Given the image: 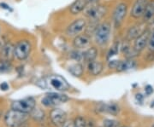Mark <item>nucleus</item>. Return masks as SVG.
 Instances as JSON below:
<instances>
[{"label": "nucleus", "instance_id": "nucleus-1", "mask_svg": "<svg viewBox=\"0 0 154 127\" xmlns=\"http://www.w3.org/2000/svg\"><path fill=\"white\" fill-rule=\"evenodd\" d=\"M37 85L43 90H53L56 91H66L70 88L69 84L61 75L52 74L39 79Z\"/></svg>", "mask_w": 154, "mask_h": 127}, {"label": "nucleus", "instance_id": "nucleus-2", "mask_svg": "<svg viewBox=\"0 0 154 127\" xmlns=\"http://www.w3.org/2000/svg\"><path fill=\"white\" fill-rule=\"evenodd\" d=\"M111 34V24L109 22L99 23L94 34V41L99 46H105L109 43Z\"/></svg>", "mask_w": 154, "mask_h": 127}, {"label": "nucleus", "instance_id": "nucleus-3", "mask_svg": "<svg viewBox=\"0 0 154 127\" xmlns=\"http://www.w3.org/2000/svg\"><path fill=\"white\" fill-rule=\"evenodd\" d=\"M29 114L22 113L20 111L12 109L9 110L5 115L4 121L7 127H17L22 123L27 121Z\"/></svg>", "mask_w": 154, "mask_h": 127}, {"label": "nucleus", "instance_id": "nucleus-4", "mask_svg": "<svg viewBox=\"0 0 154 127\" xmlns=\"http://www.w3.org/2000/svg\"><path fill=\"white\" fill-rule=\"evenodd\" d=\"M107 7L100 4H89L85 9L84 16L89 19V21L93 22H99L105 16L107 13Z\"/></svg>", "mask_w": 154, "mask_h": 127}, {"label": "nucleus", "instance_id": "nucleus-5", "mask_svg": "<svg viewBox=\"0 0 154 127\" xmlns=\"http://www.w3.org/2000/svg\"><path fill=\"white\" fill-rule=\"evenodd\" d=\"M32 50V44L28 39H21L15 44L14 56L18 61H25L28 59Z\"/></svg>", "mask_w": 154, "mask_h": 127}, {"label": "nucleus", "instance_id": "nucleus-6", "mask_svg": "<svg viewBox=\"0 0 154 127\" xmlns=\"http://www.w3.org/2000/svg\"><path fill=\"white\" fill-rule=\"evenodd\" d=\"M36 102L33 97H27L24 99L14 101L11 104V108L15 110L20 111L22 113L30 114L35 108Z\"/></svg>", "mask_w": 154, "mask_h": 127}, {"label": "nucleus", "instance_id": "nucleus-7", "mask_svg": "<svg viewBox=\"0 0 154 127\" xmlns=\"http://www.w3.org/2000/svg\"><path fill=\"white\" fill-rule=\"evenodd\" d=\"M88 22L84 18H78L74 22H72L65 30V34L68 37H75L81 34L82 32H85Z\"/></svg>", "mask_w": 154, "mask_h": 127}, {"label": "nucleus", "instance_id": "nucleus-8", "mask_svg": "<svg viewBox=\"0 0 154 127\" xmlns=\"http://www.w3.org/2000/svg\"><path fill=\"white\" fill-rule=\"evenodd\" d=\"M69 100V97L66 95L57 93V92H50L45 95L44 98L42 99V104L45 107H52L57 106L66 102Z\"/></svg>", "mask_w": 154, "mask_h": 127}, {"label": "nucleus", "instance_id": "nucleus-9", "mask_svg": "<svg viewBox=\"0 0 154 127\" xmlns=\"http://www.w3.org/2000/svg\"><path fill=\"white\" fill-rule=\"evenodd\" d=\"M128 4L124 2L119 3L116 6L115 10L112 14V21L116 28H119L122 24L128 14Z\"/></svg>", "mask_w": 154, "mask_h": 127}, {"label": "nucleus", "instance_id": "nucleus-10", "mask_svg": "<svg viewBox=\"0 0 154 127\" xmlns=\"http://www.w3.org/2000/svg\"><path fill=\"white\" fill-rule=\"evenodd\" d=\"M149 0H134L130 10V16L133 19L139 20L141 19L146 10V8L148 4Z\"/></svg>", "mask_w": 154, "mask_h": 127}, {"label": "nucleus", "instance_id": "nucleus-11", "mask_svg": "<svg viewBox=\"0 0 154 127\" xmlns=\"http://www.w3.org/2000/svg\"><path fill=\"white\" fill-rule=\"evenodd\" d=\"M147 28H149L148 25L143 22L135 24V25H133L128 29L125 39L128 40V41H134L137 37H139L141 33H143L144 31H146Z\"/></svg>", "mask_w": 154, "mask_h": 127}, {"label": "nucleus", "instance_id": "nucleus-12", "mask_svg": "<svg viewBox=\"0 0 154 127\" xmlns=\"http://www.w3.org/2000/svg\"><path fill=\"white\" fill-rule=\"evenodd\" d=\"M150 33H151V29L149 28L146 31H144L143 33H141L139 37H137L136 39L134 40L133 48L136 50L137 52L141 53L146 48H147Z\"/></svg>", "mask_w": 154, "mask_h": 127}, {"label": "nucleus", "instance_id": "nucleus-13", "mask_svg": "<svg viewBox=\"0 0 154 127\" xmlns=\"http://www.w3.org/2000/svg\"><path fill=\"white\" fill-rule=\"evenodd\" d=\"M91 44H92L91 37L85 33H81L75 37H74L73 42H72L74 48H75L77 50L88 49V47L91 46Z\"/></svg>", "mask_w": 154, "mask_h": 127}, {"label": "nucleus", "instance_id": "nucleus-14", "mask_svg": "<svg viewBox=\"0 0 154 127\" xmlns=\"http://www.w3.org/2000/svg\"><path fill=\"white\" fill-rule=\"evenodd\" d=\"M50 119L53 125L57 127H61L67 120V114L62 109H52L50 114Z\"/></svg>", "mask_w": 154, "mask_h": 127}, {"label": "nucleus", "instance_id": "nucleus-15", "mask_svg": "<svg viewBox=\"0 0 154 127\" xmlns=\"http://www.w3.org/2000/svg\"><path fill=\"white\" fill-rule=\"evenodd\" d=\"M97 110L100 113H105L111 115H117L120 112L119 107L115 103H104L101 102L97 105Z\"/></svg>", "mask_w": 154, "mask_h": 127}, {"label": "nucleus", "instance_id": "nucleus-16", "mask_svg": "<svg viewBox=\"0 0 154 127\" xmlns=\"http://www.w3.org/2000/svg\"><path fill=\"white\" fill-rule=\"evenodd\" d=\"M14 48L15 45L11 42H6L0 48V56L1 59L11 61L14 56Z\"/></svg>", "mask_w": 154, "mask_h": 127}, {"label": "nucleus", "instance_id": "nucleus-17", "mask_svg": "<svg viewBox=\"0 0 154 127\" xmlns=\"http://www.w3.org/2000/svg\"><path fill=\"white\" fill-rule=\"evenodd\" d=\"M137 67V61L134 58H126L123 61H119L118 66L116 67V72H122L132 70Z\"/></svg>", "mask_w": 154, "mask_h": 127}, {"label": "nucleus", "instance_id": "nucleus-18", "mask_svg": "<svg viewBox=\"0 0 154 127\" xmlns=\"http://www.w3.org/2000/svg\"><path fill=\"white\" fill-rule=\"evenodd\" d=\"M88 6L87 0H75L69 6V12L73 16H77L85 10Z\"/></svg>", "mask_w": 154, "mask_h": 127}, {"label": "nucleus", "instance_id": "nucleus-19", "mask_svg": "<svg viewBox=\"0 0 154 127\" xmlns=\"http://www.w3.org/2000/svg\"><path fill=\"white\" fill-rule=\"evenodd\" d=\"M104 69V65L101 61H93L88 62V70L93 76L99 75Z\"/></svg>", "mask_w": 154, "mask_h": 127}, {"label": "nucleus", "instance_id": "nucleus-20", "mask_svg": "<svg viewBox=\"0 0 154 127\" xmlns=\"http://www.w3.org/2000/svg\"><path fill=\"white\" fill-rule=\"evenodd\" d=\"M99 54V50L95 46H90L88 47L85 51H83V61L87 63L90 61H95Z\"/></svg>", "mask_w": 154, "mask_h": 127}, {"label": "nucleus", "instance_id": "nucleus-21", "mask_svg": "<svg viewBox=\"0 0 154 127\" xmlns=\"http://www.w3.org/2000/svg\"><path fill=\"white\" fill-rule=\"evenodd\" d=\"M154 17V0H149L148 4L146 8V10L144 12L142 16V22L145 23H148Z\"/></svg>", "mask_w": 154, "mask_h": 127}, {"label": "nucleus", "instance_id": "nucleus-22", "mask_svg": "<svg viewBox=\"0 0 154 127\" xmlns=\"http://www.w3.org/2000/svg\"><path fill=\"white\" fill-rule=\"evenodd\" d=\"M69 72L71 73L74 77H81L83 74L84 72V67H83L82 64L80 62H77L75 64H72L69 66Z\"/></svg>", "mask_w": 154, "mask_h": 127}, {"label": "nucleus", "instance_id": "nucleus-23", "mask_svg": "<svg viewBox=\"0 0 154 127\" xmlns=\"http://www.w3.org/2000/svg\"><path fill=\"white\" fill-rule=\"evenodd\" d=\"M12 68H13V65L11 63V61L0 59V74L11 72Z\"/></svg>", "mask_w": 154, "mask_h": 127}, {"label": "nucleus", "instance_id": "nucleus-24", "mask_svg": "<svg viewBox=\"0 0 154 127\" xmlns=\"http://www.w3.org/2000/svg\"><path fill=\"white\" fill-rule=\"evenodd\" d=\"M30 115H31V118H33L34 120L40 121L45 118V113L44 111H42L41 109L34 108L33 111L30 113Z\"/></svg>", "mask_w": 154, "mask_h": 127}, {"label": "nucleus", "instance_id": "nucleus-25", "mask_svg": "<svg viewBox=\"0 0 154 127\" xmlns=\"http://www.w3.org/2000/svg\"><path fill=\"white\" fill-rule=\"evenodd\" d=\"M69 57L73 59V60H75V61H76L77 62H81L82 61H83V52L82 51H80L79 50H72L70 51V53H69Z\"/></svg>", "mask_w": 154, "mask_h": 127}, {"label": "nucleus", "instance_id": "nucleus-26", "mask_svg": "<svg viewBox=\"0 0 154 127\" xmlns=\"http://www.w3.org/2000/svg\"><path fill=\"white\" fill-rule=\"evenodd\" d=\"M119 50H120V44H119V42H116L112 45V47H110V49L109 50V52L107 54L108 55H107V59H110L112 56L116 55Z\"/></svg>", "mask_w": 154, "mask_h": 127}, {"label": "nucleus", "instance_id": "nucleus-27", "mask_svg": "<svg viewBox=\"0 0 154 127\" xmlns=\"http://www.w3.org/2000/svg\"><path fill=\"white\" fill-rule=\"evenodd\" d=\"M74 125H75V127H87L88 122L84 117L78 116L75 119Z\"/></svg>", "mask_w": 154, "mask_h": 127}, {"label": "nucleus", "instance_id": "nucleus-28", "mask_svg": "<svg viewBox=\"0 0 154 127\" xmlns=\"http://www.w3.org/2000/svg\"><path fill=\"white\" fill-rule=\"evenodd\" d=\"M104 127H120V123L114 120H104Z\"/></svg>", "mask_w": 154, "mask_h": 127}, {"label": "nucleus", "instance_id": "nucleus-29", "mask_svg": "<svg viewBox=\"0 0 154 127\" xmlns=\"http://www.w3.org/2000/svg\"><path fill=\"white\" fill-rule=\"evenodd\" d=\"M147 48L150 51L154 52V28L153 30H151L150 33V37H149L148 44H147Z\"/></svg>", "mask_w": 154, "mask_h": 127}, {"label": "nucleus", "instance_id": "nucleus-30", "mask_svg": "<svg viewBox=\"0 0 154 127\" xmlns=\"http://www.w3.org/2000/svg\"><path fill=\"white\" fill-rule=\"evenodd\" d=\"M118 63H119V61L117 60H110L108 62V67L110 69H116Z\"/></svg>", "mask_w": 154, "mask_h": 127}, {"label": "nucleus", "instance_id": "nucleus-31", "mask_svg": "<svg viewBox=\"0 0 154 127\" xmlns=\"http://www.w3.org/2000/svg\"><path fill=\"white\" fill-rule=\"evenodd\" d=\"M145 92H146V94L147 95V96L151 95L153 92V87H152V85H150V84H147V85L145 87Z\"/></svg>", "mask_w": 154, "mask_h": 127}, {"label": "nucleus", "instance_id": "nucleus-32", "mask_svg": "<svg viewBox=\"0 0 154 127\" xmlns=\"http://www.w3.org/2000/svg\"><path fill=\"white\" fill-rule=\"evenodd\" d=\"M61 127H75V125H74V120H66L64 122V124Z\"/></svg>", "mask_w": 154, "mask_h": 127}, {"label": "nucleus", "instance_id": "nucleus-33", "mask_svg": "<svg viewBox=\"0 0 154 127\" xmlns=\"http://www.w3.org/2000/svg\"><path fill=\"white\" fill-rule=\"evenodd\" d=\"M0 7H1L2 9H4V10H6L12 11V9L11 8V6L8 5L5 3H0Z\"/></svg>", "mask_w": 154, "mask_h": 127}, {"label": "nucleus", "instance_id": "nucleus-34", "mask_svg": "<svg viewBox=\"0 0 154 127\" xmlns=\"http://www.w3.org/2000/svg\"><path fill=\"white\" fill-rule=\"evenodd\" d=\"M0 88L2 90H4V91H6L8 89H9V84L6 83V82H4V83H2L0 84Z\"/></svg>", "mask_w": 154, "mask_h": 127}, {"label": "nucleus", "instance_id": "nucleus-35", "mask_svg": "<svg viewBox=\"0 0 154 127\" xmlns=\"http://www.w3.org/2000/svg\"><path fill=\"white\" fill-rule=\"evenodd\" d=\"M135 98H136V100H137L139 102H142L144 100V96H142L141 94H136V96H135Z\"/></svg>", "mask_w": 154, "mask_h": 127}, {"label": "nucleus", "instance_id": "nucleus-36", "mask_svg": "<svg viewBox=\"0 0 154 127\" xmlns=\"http://www.w3.org/2000/svg\"><path fill=\"white\" fill-rule=\"evenodd\" d=\"M87 127H97L95 122L93 120H90L89 121H88V125H87Z\"/></svg>", "mask_w": 154, "mask_h": 127}, {"label": "nucleus", "instance_id": "nucleus-37", "mask_svg": "<svg viewBox=\"0 0 154 127\" xmlns=\"http://www.w3.org/2000/svg\"><path fill=\"white\" fill-rule=\"evenodd\" d=\"M87 1H88V5L99 4V0H87Z\"/></svg>", "mask_w": 154, "mask_h": 127}, {"label": "nucleus", "instance_id": "nucleus-38", "mask_svg": "<svg viewBox=\"0 0 154 127\" xmlns=\"http://www.w3.org/2000/svg\"><path fill=\"white\" fill-rule=\"evenodd\" d=\"M17 127H30V126H29V125H28V121H25V122H23V123H22L20 126H18Z\"/></svg>", "mask_w": 154, "mask_h": 127}, {"label": "nucleus", "instance_id": "nucleus-39", "mask_svg": "<svg viewBox=\"0 0 154 127\" xmlns=\"http://www.w3.org/2000/svg\"><path fill=\"white\" fill-rule=\"evenodd\" d=\"M0 118H1V113H0Z\"/></svg>", "mask_w": 154, "mask_h": 127}, {"label": "nucleus", "instance_id": "nucleus-40", "mask_svg": "<svg viewBox=\"0 0 154 127\" xmlns=\"http://www.w3.org/2000/svg\"><path fill=\"white\" fill-rule=\"evenodd\" d=\"M120 127H127V126H120Z\"/></svg>", "mask_w": 154, "mask_h": 127}, {"label": "nucleus", "instance_id": "nucleus-41", "mask_svg": "<svg viewBox=\"0 0 154 127\" xmlns=\"http://www.w3.org/2000/svg\"><path fill=\"white\" fill-rule=\"evenodd\" d=\"M152 127H154V124H153V126H152Z\"/></svg>", "mask_w": 154, "mask_h": 127}, {"label": "nucleus", "instance_id": "nucleus-42", "mask_svg": "<svg viewBox=\"0 0 154 127\" xmlns=\"http://www.w3.org/2000/svg\"><path fill=\"white\" fill-rule=\"evenodd\" d=\"M0 31H1V29H0Z\"/></svg>", "mask_w": 154, "mask_h": 127}, {"label": "nucleus", "instance_id": "nucleus-43", "mask_svg": "<svg viewBox=\"0 0 154 127\" xmlns=\"http://www.w3.org/2000/svg\"><path fill=\"white\" fill-rule=\"evenodd\" d=\"M103 127H104V126H103Z\"/></svg>", "mask_w": 154, "mask_h": 127}]
</instances>
